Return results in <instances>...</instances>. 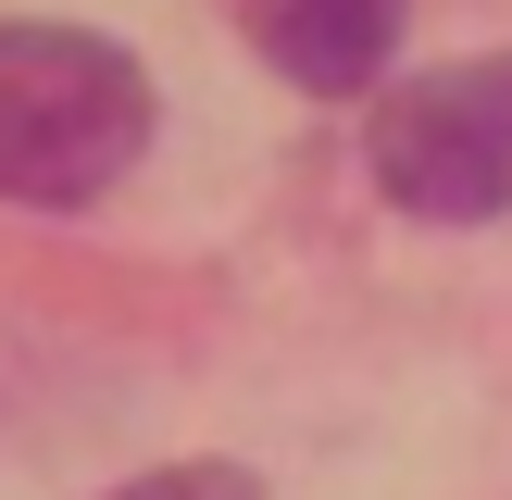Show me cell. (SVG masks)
Listing matches in <instances>:
<instances>
[{
    "mask_svg": "<svg viewBox=\"0 0 512 500\" xmlns=\"http://www.w3.org/2000/svg\"><path fill=\"white\" fill-rule=\"evenodd\" d=\"M150 150V75L88 25H0V200L75 213Z\"/></svg>",
    "mask_w": 512,
    "mask_h": 500,
    "instance_id": "6da1fadb",
    "label": "cell"
},
{
    "mask_svg": "<svg viewBox=\"0 0 512 500\" xmlns=\"http://www.w3.org/2000/svg\"><path fill=\"white\" fill-rule=\"evenodd\" d=\"M375 188L425 225H488L512 200V150H500L488 100H475V75H425L375 113Z\"/></svg>",
    "mask_w": 512,
    "mask_h": 500,
    "instance_id": "7a4b0ae2",
    "label": "cell"
},
{
    "mask_svg": "<svg viewBox=\"0 0 512 500\" xmlns=\"http://www.w3.org/2000/svg\"><path fill=\"white\" fill-rule=\"evenodd\" d=\"M263 50L300 75V88L350 100V88H375V75H388L400 0H263Z\"/></svg>",
    "mask_w": 512,
    "mask_h": 500,
    "instance_id": "3957f363",
    "label": "cell"
},
{
    "mask_svg": "<svg viewBox=\"0 0 512 500\" xmlns=\"http://www.w3.org/2000/svg\"><path fill=\"white\" fill-rule=\"evenodd\" d=\"M113 500H263L238 463H175V475H138V488H113Z\"/></svg>",
    "mask_w": 512,
    "mask_h": 500,
    "instance_id": "277c9868",
    "label": "cell"
},
{
    "mask_svg": "<svg viewBox=\"0 0 512 500\" xmlns=\"http://www.w3.org/2000/svg\"><path fill=\"white\" fill-rule=\"evenodd\" d=\"M475 100H488V125H500V150H512V50H500V63H475Z\"/></svg>",
    "mask_w": 512,
    "mask_h": 500,
    "instance_id": "5b68a950",
    "label": "cell"
}]
</instances>
